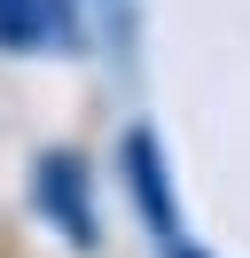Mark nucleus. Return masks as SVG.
I'll return each mask as SVG.
<instances>
[{
	"label": "nucleus",
	"mask_w": 250,
	"mask_h": 258,
	"mask_svg": "<svg viewBox=\"0 0 250 258\" xmlns=\"http://www.w3.org/2000/svg\"><path fill=\"white\" fill-rule=\"evenodd\" d=\"M31 196H39V219L55 227L71 250H94L102 242V219H94V172L78 149H39L31 157Z\"/></svg>",
	"instance_id": "nucleus-1"
},
{
	"label": "nucleus",
	"mask_w": 250,
	"mask_h": 258,
	"mask_svg": "<svg viewBox=\"0 0 250 258\" xmlns=\"http://www.w3.org/2000/svg\"><path fill=\"white\" fill-rule=\"evenodd\" d=\"M117 172H125V196L141 204V219L156 227V242H172L180 235V219H172V188H164V157H156V133H125V149H117Z\"/></svg>",
	"instance_id": "nucleus-2"
},
{
	"label": "nucleus",
	"mask_w": 250,
	"mask_h": 258,
	"mask_svg": "<svg viewBox=\"0 0 250 258\" xmlns=\"http://www.w3.org/2000/svg\"><path fill=\"white\" fill-rule=\"evenodd\" d=\"M164 258H211V250H196L188 235H172V242H164Z\"/></svg>",
	"instance_id": "nucleus-4"
},
{
	"label": "nucleus",
	"mask_w": 250,
	"mask_h": 258,
	"mask_svg": "<svg viewBox=\"0 0 250 258\" xmlns=\"http://www.w3.org/2000/svg\"><path fill=\"white\" fill-rule=\"evenodd\" d=\"M39 47H71L62 0H0V55H39Z\"/></svg>",
	"instance_id": "nucleus-3"
}]
</instances>
